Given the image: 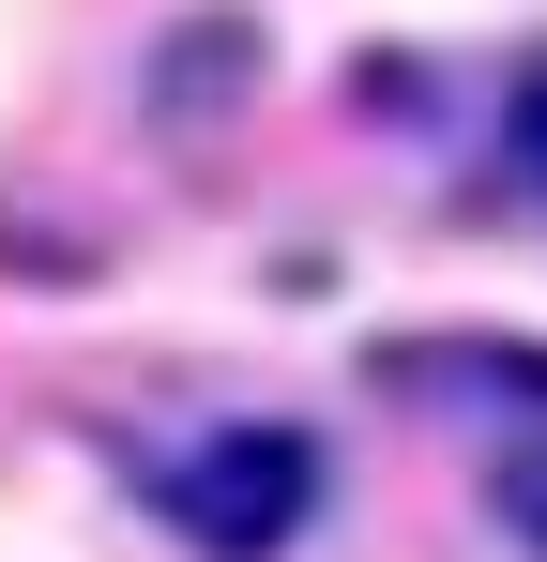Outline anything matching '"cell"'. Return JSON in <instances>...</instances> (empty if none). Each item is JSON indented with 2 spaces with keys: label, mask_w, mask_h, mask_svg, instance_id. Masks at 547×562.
<instances>
[{
  "label": "cell",
  "mask_w": 547,
  "mask_h": 562,
  "mask_svg": "<svg viewBox=\"0 0 547 562\" xmlns=\"http://www.w3.org/2000/svg\"><path fill=\"white\" fill-rule=\"evenodd\" d=\"M320 441L289 426V411H244V426H198L182 457H153V517H168V548L198 562H289L304 548V517H320Z\"/></svg>",
  "instance_id": "obj_1"
},
{
  "label": "cell",
  "mask_w": 547,
  "mask_h": 562,
  "mask_svg": "<svg viewBox=\"0 0 547 562\" xmlns=\"http://www.w3.org/2000/svg\"><path fill=\"white\" fill-rule=\"evenodd\" d=\"M244 92H259V15H228V0H213V15H182L168 46H153V77H137V106H153L168 137L228 122Z\"/></svg>",
  "instance_id": "obj_2"
},
{
  "label": "cell",
  "mask_w": 547,
  "mask_h": 562,
  "mask_svg": "<svg viewBox=\"0 0 547 562\" xmlns=\"http://www.w3.org/2000/svg\"><path fill=\"white\" fill-rule=\"evenodd\" d=\"M487 517L517 532V562H547V426H533V441H502V457H487Z\"/></svg>",
  "instance_id": "obj_3"
},
{
  "label": "cell",
  "mask_w": 547,
  "mask_h": 562,
  "mask_svg": "<svg viewBox=\"0 0 547 562\" xmlns=\"http://www.w3.org/2000/svg\"><path fill=\"white\" fill-rule=\"evenodd\" d=\"M502 122H517V168H533V183H547V61H533V77H517V106H502Z\"/></svg>",
  "instance_id": "obj_4"
}]
</instances>
